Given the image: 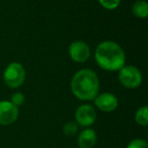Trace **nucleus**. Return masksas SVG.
I'll return each instance as SVG.
<instances>
[{
  "instance_id": "nucleus-1",
  "label": "nucleus",
  "mask_w": 148,
  "mask_h": 148,
  "mask_svg": "<svg viewBox=\"0 0 148 148\" xmlns=\"http://www.w3.org/2000/svg\"><path fill=\"white\" fill-rule=\"evenodd\" d=\"M70 87L73 95L80 101H93L99 93V79L97 74L88 68L80 69L71 78Z\"/></svg>"
},
{
  "instance_id": "nucleus-2",
  "label": "nucleus",
  "mask_w": 148,
  "mask_h": 148,
  "mask_svg": "<svg viewBox=\"0 0 148 148\" xmlns=\"http://www.w3.org/2000/svg\"><path fill=\"white\" fill-rule=\"evenodd\" d=\"M97 64L103 70L119 71L125 66L126 55L122 47L113 41H103L97 45L95 51Z\"/></svg>"
},
{
  "instance_id": "nucleus-3",
  "label": "nucleus",
  "mask_w": 148,
  "mask_h": 148,
  "mask_svg": "<svg viewBox=\"0 0 148 148\" xmlns=\"http://www.w3.org/2000/svg\"><path fill=\"white\" fill-rule=\"evenodd\" d=\"M3 80L9 88H18L25 80V69L18 62L8 64L3 72Z\"/></svg>"
},
{
  "instance_id": "nucleus-4",
  "label": "nucleus",
  "mask_w": 148,
  "mask_h": 148,
  "mask_svg": "<svg viewBox=\"0 0 148 148\" xmlns=\"http://www.w3.org/2000/svg\"><path fill=\"white\" fill-rule=\"evenodd\" d=\"M119 81L124 87L129 89L137 88L143 81L142 73L137 67L133 65H125L119 70Z\"/></svg>"
},
{
  "instance_id": "nucleus-5",
  "label": "nucleus",
  "mask_w": 148,
  "mask_h": 148,
  "mask_svg": "<svg viewBox=\"0 0 148 148\" xmlns=\"http://www.w3.org/2000/svg\"><path fill=\"white\" fill-rule=\"evenodd\" d=\"M97 119V112L91 105L84 103L79 106L75 111V122L78 126L83 128H89Z\"/></svg>"
},
{
  "instance_id": "nucleus-6",
  "label": "nucleus",
  "mask_w": 148,
  "mask_h": 148,
  "mask_svg": "<svg viewBox=\"0 0 148 148\" xmlns=\"http://www.w3.org/2000/svg\"><path fill=\"white\" fill-rule=\"evenodd\" d=\"M68 53L72 61L76 63H84L90 57V48L82 41H74L69 45Z\"/></svg>"
},
{
  "instance_id": "nucleus-7",
  "label": "nucleus",
  "mask_w": 148,
  "mask_h": 148,
  "mask_svg": "<svg viewBox=\"0 0 148 148\" xmlns=\"http://www.w3.org/2000/svg\"><path fill=\"white\" fill-rule=\"evenodd\" d=\"M18 115V108L9 101H0V125H11L17 120Z\"/></svg>"
},
{
  "instance_id": "nucleus-8",
  "label": "nucleus",
  "mask_w": 148,
  "mask_h": 148,
  "mask_svg": "<svg viewBox=\"0 0 148 148\" xmlns=\"http://www.w3.org/2000/svg\"><path fill=\"white\" fill-rule=\"evenodd\" d=\"M95 106L101 112L111 113L115 111L119 105L118 97L112 92H103L99 93L95 99Z\"/></svg>"
},
{
  "instance_id": "nucleus-9",
  "label": "nucleus",
  "mask_w": 148,
  "mask_h": 148,
  "mask_svg": "<svg viewBox=\"0 0 148 148\" xmlns=\"http://www.w3.org/2000/svg\"><path fill=\"white\" fill-rule=\"evenodd\" d=\"M97 133L91 128H85L78 134L77 143L79 148H92L97 143Z\"/></svg>"
},
{
  "instance_id": "nucleus-10",
  "label": "nucleus",
  "mask_w": 148,
  "mask_h": 148,
  "mask_svg": "<svg viewBox=\"0 0 148 148\" xmlns=\"http://www.w3.org/2000/svg\"><path fill=\"white\" fill-rule=\"evenodd\" d=\"M131 11L137 18H146L148 16V3L145 0H137L132 4Z\"/></svg>"
},
{
  "instance_id": "nucleus-11",
  "label": "nucleus",
  "mask_w": 148,
  "mask_h": 148,
  "mask_svg": "<svg viewBox=\"0 0 148 148\" xmlns=\"http://www.w3.org/2000/svg\"><path fill=\"white\" fill-rule=\"evenodd\" d=\"M135 121L138 125L145 126L148 125V108L146 106L140 107L135 113Z\"/></svg>"
},
{
  "instance_id": "nucleus-12",
  "label": "nucleus",
  "mask_w": 148,
  "mask_h": 148,
  "mask_svg": "<svg viewBox=\"0 0 148 148\" xmlns=\"http://www.w3.org/2000/svg\"><path fill=\"white\" fill-rule=\"evenodd\" d=\"M62 131H63L64 135L67 136V137H73L78 132V125H77L76 122L69 121L64 124L63 128H62Z\"/></svg>"
},
{
  "instance_id": "nucleus-13",
  "label": "nucleus",
  "mask_w": 148,
  "mask_h": 148,
  "mask_svg": "<svg viewBox=\"0 0 148 148\" xmlns=\"http://www.w3.org/2000/svg\"><path fill=\"white\" fill-rule=\"evenodd\" d=\"M99 2L107 10H115L119 7L121 0H99Z\"/></svg>"
},
{
  "instance_id": "nucleus-14",
  "label": "nucleus",
  "mask_w": 148,
  "mask_h": 148,
  "mask_svg": "<svg viewBox=\"0 0 148 148\" xmlns=\"http://www.w3.org/2000/svg\"><path fill=\"white\" fill-rule=\"evenodd\" d=\"M25 95H23V92H19V91H17V92H14L12 95L10 97V103H12V105H14L15 107H21V106L23 105V103H25Z\"/></svg>"
},
{
  "instance_id": "nucleus-15",
  "label": "nucleus",
  "mask_w": 148,
  "mask_h": 148,
  "mask_svg": "<svg viewBox=\"0 0 148 148\" xmlns=\"http://www.w3.org/2000/svg\"><path fill=\"white\" fill-rule=\"evenodd\" d=\"M127 148H148V144L145 140L136 138V139H133L129 142Z\"/></svg>"
}]
</instances>
